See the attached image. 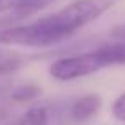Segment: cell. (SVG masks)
<instances>
[{
  "mask_svg": "<svg viewBox=\"0 0 125 125\" xmlns=\"http://www.w3.org/2000/svg\"><path fill=\"white\" fill-rule=\"evenodd\" d=\"M120 0H72L60 10L28 24L0 28V45L48 48L72 38L79 29L104 16Z\"/></svg>",
  "mask_w": 125,
  "mask_h": 125,
  "instance_id": "cell-1",
  "label": "cell"
},
{
  "mask_svg": "<svg viewBox=\"0 0 125 125\" xmlns=\"http://www.w3.org/2000/svg\"><path fill=\"white\" fill-rule=\"evenodd\" d=\"M103 69H106L103 55H101L99 48H94V50H89L84 53L57 58L50 65V75L57 81L67 82V81L93 75Z\"/></svg>",
  "mask_w": 125,
  "mask_h": 125,
  "instance_id": "cell-2",
  "label": "cell"
},
{
  "mask_svg": "<svg viewBox=\"0 0 125 125\" xmlns=\"http://www.w3.org/2000/svg\"><path fill=\"white\" fill-rule=\"evenodd\" d=\"M55 2H58V0H21V4L14 10H10V12H7L0 17V28L22 24V21L29 19L31 16H34L36 12H40L46 7H50Z\"/></svg>",
  "mask_w": 125,
  "mask_h": 125,
  "instance_id": "cell-3",
  "label": "cell"
},
{
  "mask_svg": "<svg viewBox=\"0 0 125 125\" xmlns=\"http://www.w3.org/2000/svg\"><path fill=\"white\" fill-rule=\"evenodd\" d=\"M99 108H101V98L98 94H84L70 104L69 116L72 122L81 123V122H86L87 118H91L93 115H96Z\"/></svg>",
  "mask_w": 125,
  "mask_h": 125,
  "instance_id": "cell-4",
  "label": "cell"
},
{
  "mask_svg": "<svg viewBox=\"0 0 125 125\" xmlns=\"http://www.w3.org/2000/svg\"><path fill=\"white\" fill-rule=\"evenodd\" d=\"M26 62H28V58L24 55L0 48V77L17 72L19 69H22L26 65Z\"/></svg>",
  "mask_w": 125,
  "mask_h": 125,
  "instance_id": "cell-5",
  "label": "cell"
},
{
  "mask_svg": "<svg viewBox=\"0 0 125 125\" xmlns=\"http://www.w3.org/2000/svg\"><path fill=\"white\" fill-rule=\"evenodd\" d=\"M106 67L113 65H125V41H113L98 46Z\"/></svg>",
  "mask_w": 125,
  "mask_h": 125,
  "instance_id": "cell-6",
  "label": "cell"
},
{
  "mask_svg": "<svg viewBox=\"0 0 125 125\" xmlns=\"http://www.w3.org/2000/svg\"><path fill=\"white\" fill-rule=\"evenodd\" d=\"M9 125H48V110L45 106H33Z\"/></svg>",
  "mask_w": 125,
  "mask_h": 125,
  "instance_id": "cell-7",
  "label": "cell"
},
{
  "mask_svg": "<svg viewBox=\"0 0 125 125\" xmlns=\"http://www.w3.org/2000/svg\"><path fill=\"white\" fill-rule=\"evenodd\" d=\"M40 94H41L40 86H36V84H22V86H17V87L12 89L10 99L16 101V103H28V101H33V99L40 98Z\"/></svg>",
  "mask_w": 125,
  "mask_h": 125,
  "instance_id": "cell-8",
  "label": "cell"
},
{
  "mask_svg": "<svg viewBox=\"0 0 125 125\" xmlns=\"http://www.w3.org/2000/svg\"><path fill=\"white\" fill-rule=\"evenodd\" d=\"M111 115L116 120L125 122V91L113 101V104H111Z\"/></svg>",
  "mask_w": 125,
  "mask_h": 125,
  "instance_id": "cell-9",
  "label": "cell"
},
{
  "mask_svg": "<svg viewBox=\"0 0 125 125\" xmlns=\"http://www.w3.org/2000/svg\"><path fill=\"white\" fill-rule=\"evenodd\" d=\"M10 93H12V89L7 84L0 82V118H2L5 115V111H7V103L12 101L10 99Z\"/></svg>",
  "mask_w": 125,
  "mask_h": 125,
  "instance_id": "cell-10",
  "label": "cell"
},
{
  "mask_svg": "<svg viewBox=\"0 0 125 125\" xmlns=\"http://www.w3.org/2000/svg\"><path fill=\"white\" fill-rule=\"evenodd\" d=\"M19 4H21V0H0V16L14 10Z\"/></svg>",
  "mask_w": 125,
  "mask_h": 125,
  "instance_id": "cell-11",
  "label": "cell"
},
{
  "mask_svg": "<svg viewBox=\"0 0 125 125\" xmlns=\"http://www.w3.org/2000/svg\"><path fill=\"white\" fill-rule=\"evenodd\" d=\"M111 38L115 41H125V22H122L111 29Z\"/></svg>",
  "mask_w": 125,
  "mask_h": 125,
  "instance_id": "cell-12",
  "label": "cell"
}]
</instances>
